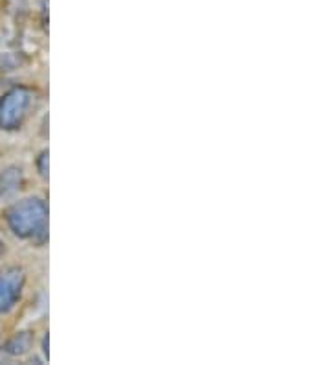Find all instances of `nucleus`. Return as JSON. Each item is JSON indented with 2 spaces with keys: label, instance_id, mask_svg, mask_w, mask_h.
Here are the masks:
<instances>
[{
  "label": "nucleus",
  "instance_id": "obj_5",
  "mask_svg": "<svg viewBox=\"0 0 331 365\" xmlns=\"http://www.w3.org/2000/svg\"><path fill=\"white\" fill-rule=\"evenodd\" d=\"M22 181H24V175H22V170L17 168V166H9L0 174V185H2L4 194L17 192L22 187Z\"/></svg>",
  "mask_w": 331,
  "mask_h": 365
},
{
  "label": "nucleus",
  "instance_id": "obj_2",
  "mask_svg": "<svg viewBox=\"0 0 331 365\" xmlns=\"http://www.w3.org/2000/svg\"><path fill=\"white\" fill-rule=\"evenodd\" d=\"M36 102V93L26 87H15L0 96V130H19Z\"/></svg>",
  "mask_w": 331,
  "mask_h": 365
},
{
  "label": "nucleus",
  "instance_id": "obj_6",
  "mask_svg": "<svg viewBox=\"0 0 331 365\" xmlns=\"http://www.w3.org/2000/svg\"><path fill=\"white\" fill-rule=\"evenodd\" d=\"M37 170H39L41 178L48 179V152L46 150L41 152L39 157H37Z\"/></svg>",
  "mask_w": 331,
  "mask_h": 365
},
{
  "label": "nucleus",
  "instance_id": "obj_1",
  "mask_svg": "<svg viewBox=\"0 0 331 365\" xmlns=\"http://www.w3.org/2000/svg\"><path fill=\"white\" fill-rule=\"evenodd\" d=\"M6 222L15 236L44 245L48 240V207L41 197H26L6 210Z\"/></svg>",
  "mask_w": 331,
  "mask_h": 365
},
{
  "label": "nucleus",
  "instance_id": "obj_8",
  "mask_svg": "<svg viewBox=\"0 0 331 365\" xmlns=\"http://www.w3.org/2000/svg\"><path fill=\"white\" fill-rule=\"evenodd\" d=\"M2 194H4V192H2V185H0V196H2Z\"/></svg>",
  "mask_w": 331,
  "mask_h": 365
},
{
  "label": "nucleus",
  "instance_id": "obj_7",
  "mask_svg": "<svg viewBox=\"0 0 331 365\" xmlns=\"http://www.w3.org/2000/svg\"><path fill=\"white\" fill-rule=\"evenodd\" d=\"M2 255H4V244L0 242V259H2Z\"/></svg>",
  "mask_w": 331,
  "mask_h": 365
},
{
  "label": "nucleus",
  "instance_id": "obj_4",
  "mask_svg": "<svg viewBox=\"0 0 331 365\" xmlns=\"http://www.w3.org/2000/svg\"><path fill=\"white\" fill-rule=\"evenodd\" d=\"M31 345H33V336H31V332H19L9 341H6L2 349L8 354H11V356H22V354H26L30 351Z\"/></svg>",
  "mask_w": 331,
  "mask_h": 365
},
{
  "label": "nucleus",
  "instance_id": "obj_3",
  "mask_svg": "<svg viewBox=\"0 0 331 365\" xmlns=\"http://www.w3.org/2000/svg\"><path fill=\"white\" fill-rule=\"evenodd\" d=\"M26 277L21 267H8L4 272H0V314H8L14 310L15 304L24 289Z\"/></svg>",
  "mask_w": 331,
  "mask_h": 365
}]
</instances>
